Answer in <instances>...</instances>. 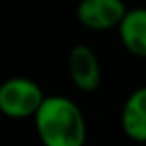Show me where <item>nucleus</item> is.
<instances>
[{"label": "nucleus", "mask_w": 146, "mask_h": 146, "mask_svg": "<svg viewBox=\"0 0 146 146\" xmlns=\"http://www.w3.org/2000/svg\"><path fill=\"white\" fill-rule=\"evenodd\" d=\"M68 72L80 92H94L100 86L102 70L96 52L86 44H76L68 54Z\"/></svg>", "instance_id": "obj_4"}, {"label": "nucleus", "mask_w": 146, "mask_h": 146, "mask_svg": "<svg viewBox=\"0 0 146 146\" xmlns=\"http://www.w3.org/2000/svg\"><path fill=\"white\" fill-rule=\"evenodd\" d=\"M120 128L132 140L146 144V86L136 88L120 112Z\"/></svg>", "instance_id": "obj_5"}, {"label": "nucleus", "mask_w": 146, "mask_h": 146, "mask_svg": "<svg viewBox=\"0 0 146 146\" xmlns=\"http://www.w3.org/2000/svg\"><path fill=\"white\" fill-rule=\"evenodd\" d=\"M118 36L130 54L146 58V8H130L118 26Z\"/></svg>", "instance_id": "obj_6"}, {"label": "nucleus", "mask_w": 146, "mask_h": 146, "mask_svg": "<svg viewBox=\"0 0 146 146\" xmlns=\"http://www.w3.org/2000/svg\"><path fill=\"white\" fill-rule=\"evenodd\" d=\"M128 12L124 0H80L76 6V20L94 32L118 28Z\"/></svg>", "instance_id": "obj_3"}, {"label": "nucleus", "mask_w": 146, "mask_h": 146, "mask_svg": "<svg viewBox=\"0 0 146 146\" xmlns=\"http://www.w3.org/2000/svg\"><path fill=\"white\" fill-rule=\"evenodd\" d=\"M42 88L26 76H14L0 86V112L12 120L34 118L44 102Z\"/></svg>", "instance_id": "obj_2"}, {"label": "nucleus", "mask_w": 146, "mask_h": 146, "mask_svg": "<svg viewBox=\"0 0 146 146\" xmlns=\"http://www.w3.org/2000/svg\"><path fill=\"white\" fill-rule=\"evenodd\" d=\"M34 128L42 146H84L86 118L82 108L60 94L46 96L36 112Z\"/></svg>", "instance_id": "obj_1"}, {"label": "nucleus", "mask_w": 146, "mask_h": 146, "mask_svg": "<svg viewBox=\"0 0 146 146\" xmlns=\"http://www.w3.org/2000/svg\"><path fill=\"white\" fill-rule=\"evenodd\" d=\"M144 72H146V68H144Z\"/></svg>", "instance_id": "obj_7"}]
</instances>
